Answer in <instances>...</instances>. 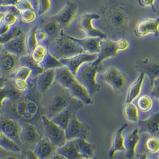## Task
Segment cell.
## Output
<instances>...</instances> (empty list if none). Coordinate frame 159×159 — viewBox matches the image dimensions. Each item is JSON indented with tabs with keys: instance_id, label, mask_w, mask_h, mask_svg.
Returning <instances> with one entry per match:
<instances>
[{
	"instance_id": "obj_1",
	"label": "cell",
	"mask_w": 159,
	"mask_h": 159,
	"mask_svg": "<svg viewBox=\"0 0 159 159\" xmlns=\"http://www.w3.org/2000/svg\"><path fill=\"white\" fill-rule=\"evenodd\" d=\"M102 16L110 29L119 34H125L129 28L130 17L123 3L111 1L101 9Z\"/></svg>"
},
{
	"instance_id": "obj_2",
	"label": "cell",
	"mask_w": 159,
	"mask_h": 159,
	"mask_svg": "<svg viewBox=\"0 0 159 159\" xmlns=\"http://www.w3.org/2000/svg\"><path fill=\"white\" fill-rule=\"evenodd\" d=\"M45 95L47 96L44 104L45 115L50 119L67 108L72 102L69 90L56 81Z\"/></svg>"
},
{
	"instance_id": "obj_3",
	"label": "cell",
	"mask_w": 159,
	"mask_h": 159,
	"mask_svg": "<svg viewBox=\"0 0 159 159\" xmlns=\"http://www.w3.org/2000/svg\"><path fill=\"white\" fill-rule=\"evenodd\" d=\"M51 46L48 51L59 60L68 59L80 54L87 53L79 44L70 38L63 30L60 36L54 43L49 44Z\"/></svg>"
},
{
	"instance_id": "obj_4",
	"label": "cell",
	"mask_w": 159,
	"mask_h": 159,
	"mask_svg": "<svg viewBox=\"0 0 159 159\" xmlns=\"http://www.w3.org/2000/svg\"><path fill=\"white\" fill-rule=\"evenodd\" d=\"M100 66L94 62L87 63L78 70L75 77L80 84L87 88L93 97L99 92L101 86L97 81V75Z\"/></svg>"
},
{
	"instance_id": "obj_5",
	"label": "cell",
	"mask_w": 159,
	"mask_h": 159,
	"mask_svg": "<svg viewBox=\"0 0 159 159\" xmlns=\"http://www.w3.org/2000/svg\"><path fill=\"white\" fill-rule=\"evenodd\" d=\"M45 135L50 142L57 148L61 147L67 142L65 130L54 123L45 115L41 117Z\"/></svg>"
},
{
	"instance_id": "obj_6",
	"label": "cell",
	"mask_w": 159,
	"mask_h": 159,
	"mask_svg": "<svg viewBox=\"0 0 159 159\" xmlns=\"http://www.w3.org/2000/svg\"><path fill=\"white\" fill-rule=\"evenodd\" d=\"M101 16L95 13H85L80 15L78 20V25L87 37H98L102 39L107 38V35L100 29L94 26V21L100 19Z\"/></svg>"
},
{
	"instance_id": "obj_7",
	"label": "cell",
	"mask_w": 159,
	"mask_h": 159,
	"mask_svg": "<svg viewBox=\"0 0 159 159\" xmlns=\"http://www.w3.org/2000/svg\"><path fill=\"white\" fill-rule=\"evenodd\" d=\"M101 79L109 84L116 94L121 93L126 85V79L122 72L114 66L107 68L101 75Z\"/></svg>"
},
{
	"instance_id": "obj_8",
	"label": "cell",
	"mask_w": 159,
	"mask_h": 159,
	"mask_svg": "<svg viewBox=\"0 0 159 159\" xmlns=\"http://www.w3.org/2000/svg\"><path fill=\"white\" fill-rule=\"evenodd\" d=\"M0 130L17 144L22 147L20 133L22 130V122L13 118L0 116Z\"/></svg>"
},
{
	"instance_id": "obj_9",
	"label": "cell",
	"mask_w": 159,
	"mask_h": 159,
	"mask_svg": "<svg viewBox=\"0 0 159 159\" xmlns=\"http://www.w3.org/2000/svg\"><path fill=\"white\" fill-rule=\"evenodd\" d=\"M67 141L78 139H86L89 134V128L86 123L81 122L76 111L65 129Z\"/></svg>"
},
{
	"instance_id": "obj_10",
	"label": "cell",
	"mask_w": 159,
	"mask_h": 159,
	"mask_svg": "<svg viewBox=\"0 0 159 159\" xmlns=\"http://www.w3.org/2000/svg\"><path fill=\"white\" fill-rule=\"evenodd\" d=\"M78 4L72 1H67L65 6L56 15L52 16L64 30L69 27L76 18L78 12Z\"/></svg>"
},
{
	"instance_id": "obj_11",
	"label": "cell",
	"mask_w": 159,
	"mask_h": 159,
	"mask_svg": "<svg viewBox=\"0 0 159 159\" xmlns=\"http://www.w3.org/2000/svg\"><path fill=\"white\" fill-rule=\"evenodd\" d=\"M21 96L14 99L16 103L13 104V107L19 117L29 120L36 115L38 106L36 103L28 96H23V98H21Z\"/></svg>"
},
{
	"instance_id": "obj_12",
	"label": "cell",
	"mask_w": 159,
	"mask_h": 159,
	"mask_svg": "<svg viewBox=\"0 0 159 159\" xmlns=\"http://www.w3.org/2000/svg\"><path fill=\"white\" fill-rule=\"evenodd\" d=\"M98 58V53H84L68 59H60V62L66 66L76 75L78 70L85 64L94 62Z\"/></svg>"
},
{
	"instance_id": "obj_13",
	"label": "cell",
	"mask_w": 159,
	"mask_h": 159,
	"mask_svg": "<svg viewBox=\"0 0 159 159\" xmlns=\"http://www.w3.org/2000/svg\"><path fill=\"white\" fill-rule=\"evenodd\" d=\"M136 67L141 72H144L148 76L151 86L154 82L159 79V58H146L138 60L136 62Z\"/></svg>"
},
{
	"instance_id": "obj_14",
	"label": "cell",
	"mask_w": 159,
	"mask_h": 159,
	"mask_svg": "<svg viewBox=\"0 0 159 159\" xmlns=\"http://www.w3.org/2000/svg\"><path fill=\"white\" fill-rule=\"evenodd\" d=\"M41 137H42L35 125L28 122H22V130L20 133L22 146L25 145L30 148L29 150H32Z\"/></svg>"
},
{
	"instance_id": "obj_15",
	"label": "cell",
	"mask_w": 159,
	"mask_h": 159,
	"mask_svg": "<svg viewBox=\"0 0 159 159\" xmlns=\"http://www.w3.org/2000/svg\"><path fill=\"white\" fill-rule=\"evenodd\" d=\"M4 49L19 58L29 55L26 44V35L24 32L22 31L7 43L4 44Z\"/></svg>"
},
{
	"instance_id": "obj_16",
	"label": "cell",
	"mask_w": 159,
	"mask_h": 159,
	"mask_svg": "<svg viewBox=\"0 0 159 159\" xmlns=\"http://www.w3.org/2000/svg\"><path fill=\"white\" fill-rule=\"evenodd\" d=\"M159 18L147 17L139 21L135 27V34L138 37H144L148 35L158 36Z\"/></svg>"
},
{
	"instance_id": "obj_17",
	"label": "cell",
	"mask_w": 159,
	"mask_h": 159,
	"mask_svg": "<svg viewBox=\"0 0 159 159\" xmlns=\"http://www.w3.org/2000/svg\"><path fill=\"white\" fill-rule=\"evenodd\" d=\"M20 65L18 56L4 49L0 52V69L3 75H10Z\"/></svg>"
},
{
	"instance_id": "obj_18",
	"label": "cell",
	"mask_w": 159,
	"mask_h": 159,
	"mask_svg": "<svg viewBox=\"0 0 159 159\" xmlns=\"http://www.w3.org/2000/svg\"><path fill=\"white\" fill-rule=\"evenodd\" d=\"M119 51L116 41H113L107 38L102 39L100 44V51L98 53V58L94 63L100 66L106 59L117 56Z\"/></svg>"
},
{
	"instance_id": "obj_19",
	"label": "cell",
	"mask_w": 159,
	"mask_h": 159,
	"mask_svg": "<svg viewBox=\"0 0 159 159\" xmlns=\"http://www.w3.org/2000/svg\"><path fill=\"white\" fill-rule=\"evenodd\" d=\"M56 82V69L46 70L36 76V87L43 95L46 94Z\"/></svg>"
},
{
	"instance_id": "obj_20",
	"label": "cell",
	"mask_w": 159,
	"mask_h": 159,
	"mask_svg": "<svg viewBox=\"0 0 159 159\" xmlns=\"http://www.w3.org/2000/svg\"><path fill=\"white\" fill-rule=\"evenodd\" d=\"M57 147L46 137H41L32 151L39 159H51L57 153Z\"/></svg>"
},
{
	"instance_id": "obj_21",
	"label": "cell",
	"mask_w": 159,
	"mask_h": 159,
	"mask_svg": "<svg viewBox=\"0 0 159 159\" xmlns=\"http://www.w3.org/2000/svg\"><path fill=\"white\" fill-rule=\"evenodd\" d=\"M124 137L126 157L128 159H134L136 156L138 145L140 141L139 129L135 128L127 133Z\"/></svg>"
},
{
	"instance_id": "obj_22",
	"label": "cell",
	"mask_w": 159,
	"mask_h": 159,
	"mask_svg": "<svg viewBox=\"0 0 159 159\" xmlns=\"http://www.w3.org/2000/svg\"><path fill=\"white\" fill-rule=\"evenodd\" d=\"M128 124L127 123L124 124L120 128H119L113 135L111 145L109 152V157L110 159H113L115 156L116 153L119 152H125V137L123 133L125 130L128 128Z\"/></svg>"
},
{
	"instance_id": "obj_23",
	"label": "cell",
	"mask_w": 159,
	"mask_h": 159,
	"mask_svg": "<svg viewBox=\"0 0 159 159\" xmlns=\"http://www.w3.org/2000/svg\"><path fill=\"white\" fill-rule=\"evenodd\" d=\"M73 98L87 105L94 104V99L89 94L88 89L80 82L76 80L68 88Z\"/></svg>"
},
{
	"instance_id": "obj_24",
	"label": "cell",
	"mask_w": 159,
	"mask_h": 159,
	"mask_svg": "<svg viewBox=\"0 0 159 159\" xmlns=\"http://www.w3.org/2000/svg\"><path fill=\"white\" fill-rule=\"evenodd\" d=\"M40 28L45 30L48 35V45L56 41L60 36L61 31H63L57 22L52 16L43 19Z\"/></svg>"
},
{
	"instance_id": "obj_25",
	"label": "cell",
	"mask_w": 159,
	"mask_h": 159,
	"mask_svg": "<svg viewBox=\"0 0 159 159\" xmlns=\"http://www.w3.org/2000/svg\"><path fill=\"white\" fill-rule=\"evenodd\" d=\"M159 113H153L147 118L139 121L140 129L152 136L159 135Z\"/></svg>"
},
{
	"instance_id": "obj_26",
	"label": "cell",
	"mask_w": 159,
	"mask_h": 159,
	"mask_svg": "<svg viewBox=\"0 0 159 159\" xmlns=\"http://www.w3.org/2000/svg\"><path fill=\"white\" fill-rule=\"evenodd\" d=\"M146 75L144 72H140L137 79L128 88L125 103H132L136 100L141 94Z\"/></svg>"
},
{
	"instance_id": "obj_27",
	"label": "cell",
	"mask_w": 159,
	"mask_h": 159,
	"mask_svg": "<svg viewBox=\"0 0 159 159\" xmlns=\"http://www.w3.org/2000/svg\"><path fill=\"white\" fill-rule=\"evenodd\" d=\"M73 40L81 46L84 51L89 53H98L100 51V44L102 38L98 37H86L78 38L69 36Z\"/></svg>"
},
{
	"instance_id": "obj_28",
	"label": "cell",
	"mask_w": 159,
	"mask_h": 159,
	"mask_svg": "<svg viewBox=\"0 0 159 159\" xmlns=\"http://www.w3.org/2000/svg\"><path fill=\"white\" fill-rule=\"evenodd\" d=\"M57 153L66 159H83L78 149L76 139L67 141L63 147L57 148Z\"/></svg>"
},
{
	"instance_id": "obj_29",
	"label": "cell",
	"mask_w": 159,
	"mask_h": 159,
	"mask_svg": "<svg viewBox=\"0 0 159 159\" xmlns=\"http://www.w3.org/2000/svg\"><path fill=\"white\" fill-rule=\"evenodd\" d=\"M76 80L75 75L66 66L56 69V81L61 86L68 89Z\"/></svg>"
},
{
	"instance_id": "obj_30",
	"label": "cell",
	"mask_w": 159,
	"mask_h": 159,
	"mask_svg": "<svg viewBox=\"0 0 159 159\" xmlns=\"http://www.w3.org/2000/svg\"><path fill=\"white\" fill-rule=\"evenodd\" d=\"M20 92L15 89L14 86L9 87L7 84L4 87L0 88V116L2 109L7 105L10 100H14L22 96Z\"/></svg>"
},
{
	"instance_id": "obj_31",
	"label": "cell",
	"mask_w": 159,
	"mask_h": 159,
	"mask_svg": "<svg viewBox=\"0 0 159 159\" xmlns=\"http://www.w3.org/2000/svg\"><path fill=\"white\" fill-rule=\"evenodd\" d=\"M76 111L75 108H73L72 102V104L63 111L57 115L52 118L51 120L54 123L57 124L60 127L65 130L70 122L73 114Z\"/></svg>"
},
{
	"instance_id": "obj_32",
	"label": "cell",
	"mask_w": 159,
	"mask_h": 159,
	"mask_svg": "<svg viewBox=\"0 0 159 159\" xmlns=\"http://www.w3.org/2000/svg\"><path fill=\"white\" fill-rule=\"evenodd\" d=\"M0 147L8 152L18 154L22 152V147L17 144L0 130Z\"/></svg>"
},
{
	"instance_id": "obj_33",
	"label": "cell",
	"mask_w": 159,
	"mask_h": 159,
	"mask_svg": "<svg viewBox=\"0 0 159 159\" xmlns=\"http://www.w3.org/2000/svg\"><path fill=\"white\" fill-rule=\"evenodd\" d=\"M123 115L125 118L131 123H138L139 121V111L134 102L125 104Z\"/></svg>"
},
{
	"instance_id": "obj_34",
	"label": "cell",
	"mask_w": 159,
	"mask_h": 159,
	"mask_svg": "<svg viewBox=\"0 0 159 159\" xmlns=\"http://www.w3.org/2000/svg\"><path fill=\"white\" fill-rule=\"evenodd\" d=\"M76 141L80 154L83 159H91L95 157L94 147L86 139H78Z\"/></svg>"
},
{
	"instance_id": "obj_35",
	"label": "cell",
	"mask_w": 159,
	"mask_h": 159,
	"mask_svg": "<svg viewBox=\"0 0 159 159\" xmlns=\"http://www.w3.org/2000/svg\"><path fill=\"white\" fill-rule=\"evenodd\" d=\"M34 75V71L30 67L26 65H20L10 75V77L12 80L30 81V78Z\"/></svg>"
},
{
	"instance_id": "obj_36",
	"label": "cell",
	"mask_w": 159,
	"mask_h": 159,
	"mask_svg": "<svg viewBox=\"0 0 159 159\" xmlns=\"http://www.w3.org/2000/svg\"><path fill=\"white\" fill-rule=\"evenodd\" d=\"M137 100V107L139 110L143 113H147L151 111L154 107V102L148 94H140Z\"/></svg>"
},
{
	"instance_id": "obj_37",
	"label": "cell",
	"mask_w": 159,
	"mask_h": 159,
	"mask_svg": "<svg viewBox=\"0 0 159 159\" xmlns=\"http://www.w3.org/2000/svg\"><path fill=\"white\" fill-rule=\"evenodd\" d=\"M48 52V48L46 45L39 44L29 55L37 65L40 66Z\"/></svg>"
},
{
	"instance_id": "obj_38",
	"label": "cell",
	"mask_w": 159,
	"mask_h": 159,
	"mask_svg": "<svg viewBox=\"0 0 159 159\" xmlns=\"http://www.w3.org/2000/svg\"><path fill=\"white\" fill-rule=\"evenodd\" d=\"M63 66V64L60 62V60L52 55L49 51L40 65V66L43 70L57 69Z\"/></svg>"
},
{
	"instance_id": "obj_39",
	"label": "cell",
	"mask_w": 159,
	"mask_h": 159,
	"mask_svg": "<svg viewBox=\"0 0 159 159\" xmlns=\"http://www.w3.org/2000/svg\"><path fill=\"white\" fill-rule=\"evenodd\" d=\"M39 28V26H35L30 29L26 35V44L29 55L38 44L36 39V32Z\"/></svg>"
},
{
	"instance_id": "obj_40",
	"label": "cell",
	"mask_w": 159,
	"mask_h": 159,
	"mask_svg": "<svg viewBox=\"0 0 159 159\" xmlns=\"http://www.w3.org/2000/svg\"><path fill=\"white\" fill-rule=\"evenodd\" d=\"M145 147L147 152L150 154H157L159 152V139L158 137L150 136L145 142Z\"/></svg>"
},
{
	"instance_id": "obj_41",
	"label": "cell",
	"mask_w": 159,
	"mask_h": 159,
	"mask_svg": "<svg viewBox=\"0 0 159 159\" xmlns=\"http://www.w3.org/2000/svg\"><path fill=\"white\" fill-rule=\"evenodd\" d=\"M22 31H23L20 27L19 24L12 26L8 32L2 35H0V44L4 45V44L7 43L11 39L22 32Z\"/></svg>"
},
{
	"instance_id": "obj_42",
	"label": "cell",
	"mask_w": 159,
	"mask_h": 159,
	"mask_svg": "<svg viewBox=\"0 0 159 159\" xmlns=\"http://www.w3.org/2000/svg\"><path fill=\"white\" fill-rule=\"evenodd\" d=\"M37 17V13L34 10H27L20 11L19 17L20 21L26 23H30L35 21Z\"/></svg>"
},
{
	"instance_id": "obj_43",
	"label": "cell",
	"mask_w": 159,
	"mask_h": 159,
	"mask_svg": "<svg viewBox=\"0 0 159 159\" xmlns=\"http://www.w3.org/2000/svg\"><path fill=\"white\" fill-rule=\"evenodd\" d=\"M37 14L43 16L50 12L52 7V0H39Z\"/></svg>"
},
{
	"instance_id": "obj_44",
	"label": "cell",
	"mask_w": 159,
	"mask_h": 159,
	"mask_svg": "<svg viewBox=\"0 0 159 159\" xmlns=\"http://www.w3.org/2000/svg\"><path fill=\"white\" fill-rule=\"evenodd\" d=\"M36 36L38 44H44L46 46L47 44H48V40H49L48 35L45 30L41 28L39 26L37 30Z\"/></svg>"
},
{
	"instance_id": "obj_45",
	"label": "cell",
	"mask_w": 159,
	"mask_h": 159,
	"mask_svg": "<svg viewBox=\"0 0 159 159\" xmlns=\"http://www.w3.org/2000/svg\"><path fill=\"white\" fill-rule=\"evenodd\" d=\"M19 12L27 10H34L32 4L28 0H20L15 6Z\"/></svg>"
},
{
	"instance_id": "obj_46",
	"label": "cell",
	"mask_w": 159,
	"mask_h": 159,
	"mask_svg": "<svg viewBox=\"0 0 159 159\" xmlns=\"http://www.w3.org/2000/svg\"><path fill=\"white\" fill-rule=\"evenodd\" d=\"M117 44V47L119 51H126L129 47V41L124 38H120L116 41Z\"/></svg>"
},
{
	"instance_id": "obj_47",
	"label": "cell",
	"mask_w": 159,
	"mask_h": 159,
	"mask_svg": "<svg viewBox=\"0 0 159 159\" xmlns=\"http://www.w3.org/2000/svg\"><path fill=\"white\" fill-rule=\"evenodd\" d=\"M139 4L143 7H151L154 12H157L156 0H138Z\"/></svg>"
},
{
	"instance_id": "obj_48",
	"label": "cell",
	"mask_w": 159,
	"mask_h": 159,
	"mask_svg": "<svg viewBox=\"0 0 159 159\" xmlns=\"http://www.w3.org/2000/svg\"><path fill=\"white\" fill-rule=\"evenodd\" d=\"M159 79H157L156 80L154 83L152 84V90L151 92V94L152 96L155 98L156 99H157V100L159 99Z\"/></svg>"
},
{
	"instance_id": "obj_49",
	"label": "cell",
	"mask_w": 159,
	"mask_h": 159,
	"mask_svg": "<svg viewBox=\"0 0 159 159\" xmlns=\"http://www.w3.org/2000/svg\"><path fill=\"white\" fill-rule=\"evenodd\" d=\"M20 0H0V6L4 7H14Z\"/></svg>"
},
{
	"instance_id": "obj_50",
	"label": "cell",
	"mask_w": 159,
	"mask_h": 159,
	"mask_svg": "<svg viewBox=\"0 0 159 159\" xmlns=\"http://www.w3.org/2000/svg\"><path fill=\"white\" fill-rule=\"evenodd\" d=\"M26 159H39L32 150H29L26 153Z\"/></svg>"
},
{
	"instance_id": "obj_51",
	"label": "cell",
	"mask_w": 159,
	"mask_h": 159,
	"mask_svg": "<svg viewBox=\"0 0 159 159\" xmlns=\"http://www.w3.org/2000/svg\"><path fill=\"white\" fill-rule=\"evenodd\" d=\"M29 2L32 4L34 9L36 12V13L38 12V1L39 0H28Z\"/></svg>"
},
{
	"instance_id": "obj_52",
	"label": "cell",
	"mask_w": 159,
	"mask_h": 159,
	"mask_svg": "<svg viewBox=\"0 0 159 159\" xmlns=\"http://www.w3.org/2000/svg\"><path fill=\"white\" fill-rule=\"evenodd\" d=\"M8 80L4 77H0V88L4 87L7 84Z\"/></svg>"
},
{
	"instance_id": "obj_53",
	"label": "cell",
	"mask_w": 159,
	"mask_h": 159,
	"mask_svg": "<svg viewBox=\"0 0 159 159\" xmlns=\"http://www.w3.org/2000/svg\"><path fill=\"white\" fill-rule=\"evenodd\" d=\"M19 156L15 154V153H12L11 154H8L7 156L3 157L0 159H18Z\"/></svg>"
},
{
	"instance_id": "obj_54",
	"label": "cell",
	"mask_w": 159,
	"mask_h": 159,
	"mask_svg": "<svg viewBox=\"0 0 159 159\" xmlns=\"http://www.w3.org/2000/svg\"><path fill=\"white\" fill-rule=\"evenodd\" d=\"M10 153H12V152H7L0 147V158H2L3 157L7 156L8 154H10Z\"/></svg>"
},
{
	"instance_id": "obj_55",
	"label": "cell",
	"mask_w": 159,
	"mask_h": 159,
	"mask_svg": "<svg viewBox=\"0 0 159 159\" xmlns=\"http://www.w3.org/2000/svg\"><path fill=\"white\" fill-rule=\"evenodd\" d=\"M66 159V158H65L63 156H61V155H60V154H58V153H56L54 156H53V157L52 158V159Z\"/></svg>"
},
{
	"instance_id": "obj_56",
	"label": "cell",
	"mask_w": 159,
	"mask_h": 159,
	"mask_svg": "<svg viewBox=\"0 0 159 159\" xmlns=\"http://www.w3.org/2000/svg\"><path fill=\"white\" fill-rule=\"evenodd\" d=\"M4 15V12H0V26L3 23Z\"/></svg>"
},
{
	"instance_id": "obj_57",
	"label": "cell",
	"mask_w": 159,
	"mask_h": 159,
	"mask_svg": "<svg viewBox=\"0 0 159 159\" xmlns=\"http://www.w3.org/2000/svg\"><path fill=\"white\" fill-rule=\"evenodd\" d=\"M139 159H148V158L147 154H142V155H141Z\"/></svg>"
},
{
	"instance_id": "obj_58",
	"label": "cell",
	"mask_w": 159,
	"mask_h": 159,
	"mask_svg": "<svg viewBox=\"0 0 159 159\" xmlns=\"http://www.w3.org/2000/svg\"><path fill=\"white\" fill-rule=\"evenodd\" d=\"M26 159V154H22V156L19 157V159Z\"/></svg>"
},
{
	"instance_id": "obj_59",
	"label": "cell",
	"mask_w": 159,
	"mask_h": 159,
	"mask_svg": "<svg viewBox=\"0 0 159 159\" xmlns=\"http://www.w3.org/2000/svg\"><path fill=\"white\" fill-rule=\"evenodd\" d=\"M4 49V45L0 44V52Z\"/></svg>"
},
{
	"instance_id": "obj_60",
	"label": "cell",
	"mask_w": 159,
	"mask_h": 159,
	"mask_svg": "<svg viewBox=\"0 0 159 159\" xmlns=\"http://www.w3.org/2000/svg\"><path fill=\"white\" fill-rule=\"evenodd\" d=\"M0 77H3V74H2V72L1 71V69H0Z\"/></svg>"
},
{
	"instance_id": "obj_61",
	"label": "cell",
	"mask_w": 159,
	"mask_h": 159,
	"mask_svg": "<svg viewBox=\"0 0 159 159\" xmlns=\"http://www.w3.org/2000/svg\"><path fill=\"white\" fill-rule=\"evenodd\" d=\"M100 159L98 157H94L93 158H91V159Z\"/></svg>"
},
{
	"instance_id": "obj_62",
	"label": "cell",
	"mask_w": 159,
	"mask_h": 159,
	"mask_svg": "<svg viewBox=\"0 0 159 159\" xmlns=\"http://www.w3.org/2000/svg\"><path fill=\"white\" fill-rule=\"evenodd\" d=\"M0 159H1V158H0Z\"/></svg>"
},
{
	"instance_id": "obj_63",
	"label": "cell",
	"mask_w": 159,
	"mask_h": 159,
	"mask_svg": "<svg viewBox=\"0 0 159 159\" xmlns=\"http://www.w3.org/2000/svg\"></svg>"
}]
</instances>
